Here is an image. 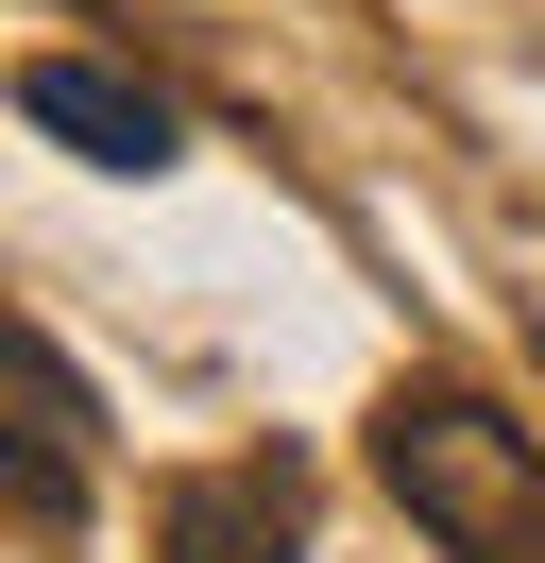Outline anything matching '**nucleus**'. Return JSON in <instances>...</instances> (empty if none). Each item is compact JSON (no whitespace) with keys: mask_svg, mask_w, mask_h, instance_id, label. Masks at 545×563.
Listing matches in <instances>:
<instances>
[{"mask_svg":"<svg viewBox=\"0 0 545 563\" xmlns=\"http://www.w3.org/2000/svg\"><path fill=\"white\" fill-rule=\"evenodd\" d=\"M375 478L443 563H545V444L460 376H392L375 393Z\"/></svg>","mask_w":545,"mask_h":563,"instance_id":"obj_1","label":"nucleus"},{"mask_svg":"<svg viewBox=\"0 0 545 563\" xmlns=\"http://www.w3.org/2000/svg\"><path fill=\"white\" fill-rule=\"evenodd\" d=\"M154 547L170 563H307V461L290 444H238V461H204V478H170Z\"/></svg>","mask_w":545,"mask_h":563,"instance_id":"obj_2","label":"nucleus"},{"mask_svg":"<svg viewBox=\"0 0 545 563\" xmlns=\"http://www.w3.org/2000/svg\"><path fill=\"white\" fill-rule=\"evenodd\" d=\"M18 120L68 137L86 172H170V103L136 69H102V52H34V69H18Z\"/></svg>","mask_w":545,"mask_h":563,"instance_id":"obj_3","label":"nucleus"},{"mask_svg":"<svg viewBox=\"0 0 545 563\" xmlns=\"http://www.w3.org/2000/svg\"><path fill=\"white\" fill-rule=\"evenodd\" d=\"M18 393H34V427H18V529H86V376H68L52 324L18 342Z\"/></svg>","mask_w":545,"mask_h":563,"instance_id":"obj_4","label":"nucleus"}]
</instances>
